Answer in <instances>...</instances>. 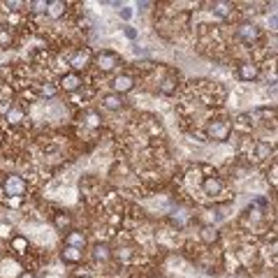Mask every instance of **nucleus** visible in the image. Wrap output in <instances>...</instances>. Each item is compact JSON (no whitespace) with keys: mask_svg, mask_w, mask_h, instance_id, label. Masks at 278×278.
Wrapping results in <instances>:
<instances>
[{"mask_svg":"<svg viewBox=\"0 0 278 278\" xmlns=\"http://www.w3.org/2000/svg\"><path fill=\"white\" fill-rule=\"evenodd\" d=\"M218 239H220V232L213 227V225H204L202 230H199V241L206 246H213L218 244Z\"/></svg>","mask_w":278,"mask_h":278,"instance_id":"18","label":"nucleus"},{"mask_svg":"<svg viewBox=\"0 0 278 278\" xmlns=\"http://www.w3.org/2000/svg\"><path fill=\"white\" fill-rule=\"evenodd\" d=\"M21 202H23L21 197H9V199H7V204H9L12 209H19V206H21Z\"/></svg>","mask_w":278,"mask_h":278,"instance_id":"28","label":"nucleus"},{"mask_svg":"<svg viewBox=\"0 0 278 278\" xmlns=\"http://www.w3.org/2000/svg\"><path fill=\"white\" fill-rule=\"evenodd\" d=\"M5 121L9 123V125H21V123L26 121V111H23V107H21V104H12V107L5 111Z\"/></svg>","mask_w":278,"mask_h":278,"instance_id":"17","label":"nucleus"},{"mask_svg":"<svg viewBox=\"0 0 278 278\" xmlns=\"http://www.w3.org/2000/svg\"><path fill=\"white\" fill-rule=\"evenodd\" d=\"M237 77L241 82H255L260 77V65L255 61H241L237 65Z\"/></svg>","mask_w":278,"mask_h":278,"instance_id":"9","label":"nucleus"},{"mask_svg":"<svg viewBox=\"0 0 278 278\" xmlns=\"http://www.w3.org/2000/svg\"><path fill=\"white\" fill-rule=\"evenodd\" d=\"M177 79H174V77H170V79H165L163 84H160V86H158V93L160 95H174L177 93Z\"/></svg>","mask_w":278,"mask_h":278,"instance_id":"23","label":"nucleus"},{"mask_svg":"<svg viewBox=\"0 0 278 278\" xmlns=\"http://www.w3.org/2000/svg\"><path fill=\"white\" fill-rule=\"evenodd\" d=\"M137 86V79L130 72H121L111 79V93H118V95H125Z\"/></svg>","mask_w":278,"mask_h":278,"instance_id":"8","label":"nucleus"},{"mask_svg":"<svg viewBox=\"0 0 278 278\" xmlns=\"http://www.w3.org/2000/svg\"><path fill=\"white\" fill-rule=\"evenodd\" d=\"M58 93H61V91H58V86H56V84H49V82L40 84V89H37V95H40L42 100H54Z\"/></svg>","mask_w":278,"mask_h":278,"instance_id":"20","label":"nucleus"},{"mask_svg":"<svg viewBox=\"0 0 278 278\" xmlns=\"http://www.w3.org/2000/svg\"><path fill=\"white\" fill-rule=\"evenodd\" d=\"M9 248H12L14 253H19V255H23V253H28L30 244H28V239H26V237H21V234H14V237L9 239Z\"/></svg>","mask_w":278,"mask_h":278,"instance_id":"19","label":"nucleus"},{"mask_svg":"<svg viewBox=\"0 0 278 278\" xmlns=\"http://www.w3.org/2000/svg\"><path fill=\"white\" fill-rule=\"evenodd\" d=\"M2 192L7 197H26L28 192V181L21 174H5L2 177Z\"/></svg>","mask_w":278,"mask_h":278,"instance_id":"3","label":"nucleus"},{"mask_svg":"<svg viewBox=\"0 0 278 278\" xmlns=\"http://www.w3.org/2000/svg\"><path fill=\"white\" fill-rule=\"evenodd\" d=\"M61 260L65 262V265H79V262H84V251L72 248V246H63Z\"/></svg>","mask_w":278,"mask_h":278,"instance_id":"16","label":"nucleus"},{"mask_svg":"<svg viewBox=\"0 0 278 278\" xmlns=\"http://www.w3.org/2000/svg\"><path fill=\"white\" fill-rule=\"evenodd\" d=\"M93 65L100 70L102 75H109V72H114V70L121 68L123 58L116 54V51H111V49H104V51H97V54L93 56Z\"/></svg>","mask_w":278,"mask_h":278,"instance_id":"2","label":"nucleus"},{"mask_svg":"<svg viewBox=\"0 0 278 278\" xmlns=\"http://www.w3.org/2000/svg\"><path fill=\"white\" fill-rule=\"evenodd\" d=\"M102 107L107 109V111H121V109H125V97L118 93H107L102 95Z\"/></svg>","mask_w":278,"mask_h":278,"instance_id":"13","label":"nucleus"},{"mask_svg":"<svg viewBox=\"0 0 278 278\" xmlns=\"http://www.w3.org/2000/svg\"><path fill=\"white\" fill-rule=\"evenodd\" d=\"M237 37L244 42V44H255V42L262 40V30H260L255 23H251V21H244V23L237 26Z\"/></svg>","mask_w":278,"mask_h":278,"instance_id":"6","label":"nucleus"},{"mask_svg":"<svg viewBox=\"0 0 278 278\" xmlns=\"http://www.w3.org/2000/svg\"><path fill=\"white\" fill-rule=\"evenodd\" d=\"M232 135V123L227 118H211L204 128V137L211 142H227Z\"/></svg>","mask_w":278,"mask_h":278,"instance_id":"1","label":"nucleus"},{"mask_svg":"<svg viewBox=\"0 0 278 278\" xmlns=\"http://www.w3.org/2000/svg\"><path fill=\"white\" fill-rule=\"evenodd\" d=\"M68 14V2H63V0H49V5H47V16L49 19H63Z\"/></svg>","mask_w":278,"mask_h":278,"instance_id":"14","label":"nucleus"},{"mask_svg":"<svg viewBox=\"0 0 278 278\" xmlns=\"http://www.w3.org/2000/svg\"><path fill=\"white\" fill-rule=\"evenodd\" d=\"M211 12L218 14V16H230L232 5L230 2H213V5H211Z\"/></svg>","mask_w":278,"mask_h":278,"instance_id":"25","label":"nucleus"},{"mask_svg":"<svg viewBox=\"0 0 278 278\" xmlns=\"http://www.w3.org/2000/svg\"><path fill=\"white\" fill-rule=\"evenodd\" d=\"M19 278H35V272H30V269H23V272L19 274Z\"/></svg>","mask_w":278,"mask_h":278,"instance_id":"29","label":"nucleus"},{"mask_svg":"<svg viewBox=\"0 0 278 278\" xmlns=\"http://www.w3.org/2000/svg\"><path fill=\"white\" fill-rule=\"evenodd\" d=\"M253 146H255L253 149V160H267V158L272 156V146L267 142H255Z\"/></svg>","mask_w":278,"mask_h":278,"instance_id":"21","label":"nucleus"},{"mask_svg":"<svg viewBox=\"0 0 278 278\" xmlns=\"http://www.w3.org/2000/svg\"><path fill=\"white\" fill-rule=\"evenodd\" d=\"M65 246H72V248H79L84 251L86 246H89V237H86V232L82 230H70L65 234Z\"/></svg>","mask_w":278,"mask_h":278,"instance_id":"12","label":"nucleus"},{"mask_svg":"<svg viewBox=\"0 0 278 278\" xmlns=\"http://www.w3.org/2000/svg\"><path fill=\"white\" fill-rule=\"evenodd\" d=\"M47 5L49 0H33V2H28V9L33 14H47Z\"/></svg>","mask_w":278,"mask_h":278,"instance_id":"26","label":"nucleus"},{"mask_svg":"<svg viewBox=\"0 0 278 278\" xmlns=\"http://www.w3.org/2000/svg\"><path fill=\"white\" fill-rule=\"evenodd\" d=\"M202 192L211 199H218V197L225 192V179L218 177V174H211V177L202 179Z\"/></svg>","mask_w":278,"mask_h":278,"instance_id":"5","label":"nucleus"},{"mask_svg":"<svg viewBox=\"0 0 278 278\" xmlns=\"http://www.w3.org/2000/svg\"><path fill=\"white\" fill-rule=\"evenodd\" d=\"M58 91H63V93H77V91H82L84 86V79L82 75H77V72H65V75H61V79H58Z\"/></svg>","mask_w":278,"mask_h":278,"instance_id":"7","label":"nucleus"},{"mask_svg":"<svg viewBox=\"0 0 278 278\" xmlns=\"http://www.w3.org/2000/svg\"><path fill=\"white\" fill-rule=\"evenodd\" d=\"M51 223L58 232H70L72 230V216H70L68 211H56L54 218H51Z\"/></svg>","mask_w":278,"mask_h":278,"instance_id":"15","label":"nucleus"},{"mask_svg":"<svg viewBox=\"0 0 278 278\" xmlns=\"http://www.w3.org/2000/svg\"><path fill=\"white\" fill-rule=\"evenodd\" d=\"M79 121L84 123V128H91V130H97L102 128V114L97 111V109H84L82 114H79Z\"/></svg>","mask_w":278,"mask_h":278,"instance_id":"10","label":"nucleus"},{"mask_svg":"<svg viewBox=\"0 0 278 278\" xmlns=\"http://www.w3.org/2000/svg\"><path fill=\"white\" fill-rule=\"evenodd\" d=\"M91 258H93L95 262H109V260L114 258V251H111L109 244H104V241H95V244L91 246Z\"/></svg>","mask_w":278,"mask_h":278,"instance_id":"11","label":"nucleus"},{"mask_svg":"<svg viewBox=\"0 0 278 278\" xmlns=\"http://www.w3.org/2000/svg\"><path fill=\"white\" fill-rule=\"evenodd\" d=\"M14 237V225L7 220H0V241H9Z\"/></svg>","mask_w":278,"mask_h":278,"instance_id":"24","label":"nucleus"},{"mask_svg":"<svg viewBox=\"0 0 278 278\" xmlns=\"http://www.w3.org/2000/svg\"><path fill=\"white\" fill-rule=\"evenodd\" d=\"M14 47V28L2 26L0 28V49H12Z\"/></svg>","mask_w":278,"mask_h":278,"instance_id":"22","label":"nucleus"},{"mask_svg":"<svg viewBox=\"0 0 278 278\" xmlns=\"http://www.w3.org/2000/svg\"><path fill=\"white\" fill-rule=\"evenodd\" d=\"M93 51H91L89 47H82L77 49L75 54H72V58L68 61L70 65V72H77V75H82L84 70H89V65H93Z\"/></svg>","mask_w":278,"mask_h":278,"instance_id":"4","label":"nucleus"},{"mask_svg":"<svg viewBox=\"0 0 278 278\" xmlns=\"http://www.w3.org/2000/svg\"><path fill=\"white\" fill-rule=\"evenodd\" d=\"M276 174H278V163L276 160H272V170L267 172V179L272 181V188H276Z\"/></svg>","mask_w":278,"mask_h":278,"instance_id":"27","label":"nucleus"}]
</instances>
